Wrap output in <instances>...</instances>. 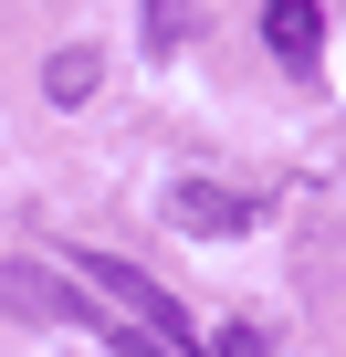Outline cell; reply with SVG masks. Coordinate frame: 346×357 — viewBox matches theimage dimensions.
Here are the masks:
<instances>
[{"label": "cell", "instance_id": "cell-1", "mask_svg": "<svg viewBox=\"0 0 346 357\" xmlns=\"http://www.w3.org/2000/svg\"><path fill=\"white\" fill-rule=\"evenodd\" d=\"M74 284H84V294H105V305H116L126 326H147L157 347H179V357L200 347V336H189V315H179V294H168L157 273H136L126 252H74Z\"/></svg>", "mask_w": 346, "mask_h": 357}, {"label": "cell", "instance_id": "cell-2", "mask_svg": "<svg viewBox=\"0 0 346 357\" xmlns=\"http://www.w3.org/2000/svg\"><path fill=\"white\" fill-rule=\"evenodd\" d=\"M0 315L74 326V336H95V326H105V315H95V294H84V284H63L53 263H0Z\"/></svg>", "mask_w": 346, "mask_h": 357}, {"label": "cell", "instance_id": "cell-3", "mask_svg": "<svg viewBox=\"0 0 346 357\" xmlns=\"http://www.w3.org/2000/svg\"><path fill=\"white\" fill-rule=\"evenodd\" d=\"M168 221L189 242H231L262 221V190H231V178H168Z\"/></svg>", "mask_w": 346, "mask_h": 357}, {"label": "cell", "instance_id": "cell-4", "mask_svg": "<svg viewBox=\"0 0 346 357\" xmlns=\"http://www.w3.org/2000/svg\"><path fill=\"white\" fill-rule=\"evenodd\" d=\"M262 43H273L283 74H315V53H325V0H262Z\"/></svg>", "mask_w": 346, "mask_h": 357}, {"label": "cell", "instance_id": "cell-5", "mask_svg": "<svg viewBox=\"0 0 346 357\" xmlns=\"http://www.w3.org/2000/svg\"><path fill=\"white\" fill-rule=\"evenodd\" d=\"M95 84H105V63H95V43H63V53L42 63V95H53V105H95Z\"/></svg>", "mask_w": 346, "mask_h": 357}, {"label": "cell", "instance_id": "cell-6", "mask_svg": "<svg viewBox=\"0 0 346 357\" xmlns=\"http://www.w3.org/2000/svg\"><path fill=\"white\" fill-rule=\"evenodd\" d=\"M200 357H273V347H262V326L242 315V326H210V336H200Z\"/></svg>", "mask_w": 346, "mask_h": 357}, {"label": "cell", "instance_id": "cell-7", "mask_svg": "<svg viewBox=\"0 0 346 357\" xmlns=\"http://www.w3.org/2000/svg\"><path fill=\"white\" fill-rule=\"evenodd\" d=\"M179 32H189V11H179V0H147V43L168 53V43H179Z\"/></svg>", "mask_w": 346, "mask_h": 357}]
</instances>
